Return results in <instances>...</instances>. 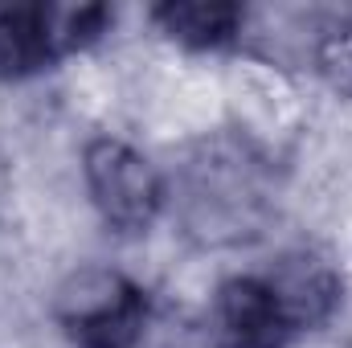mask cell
I'll return each mask as SVG.
<instances>
[{
	"label": "cell",
	"instance_id": "1",
	"mask_svg": "<svg viewBox=\"0 0 352 348\" xmlns=\"http://www.w3.org/2000/svg\"><path fill=\"white\" fill-rule=\"evenodd\" d=\"M184 226L209 246H226L258 234L263 226V188L258 164L238 144L201 148L184 176Z\"/></svg>",
	"mask_w": 352,
	"mask_h": 348
},
{
	"label": "cell",
	"instance_id": "2",
	"mask_svg": "<svg viewBox=\"0 0 352 348\" xmlns=\"http://www.w3.org/2000/svg\"><path fill=\"white\" fill-rule=\"evenodd\" d=\"M54 312L78 348H135L148 328L144 291L111 266H78L66 274Z\"/></svg>",
	"mask_w": 352,
	"mask_h": 348
},
{
	"label": "cell",
	"instance_id": "3",
	"mask_svg": "<svg viewBox=\"0 0 352 348\" xmlns=\"http://www.w3.org/2000/svg\"><path fill=\"white\" fill-rule=\"evenodd\" d=\"M82 176L98 217L119 234H140L164 205V180L156 164L123 140H90L82 152Z\"/></svg>",
	"mask_w": 352,
	"mask_h": 348
},
{
	"label": "cell",
	"instance_id": "4",
	"mask_svg": "<svg viewBox=\"0 0 352 348\" xmlns=\"http://www.w3.org/2000/svg\"><path fill=\"white\" fill-rule=\"evenodd\" d=\"M107 8L0 4V78H29L102 33Z\"/></svg>",
	"mask_w": 352,
	"mask_h": 348
},
{
	"label": "cell",
	"instance_id": "5",
	"mask_svg": "<svg viewBox=\"0 0 352 348\" xmlns=\"http://www.w3.org/2000/svg\"><path fill=\"white\" fill-rule=\"evenodd\" d=\"M295 336L266 274H238L217 287L209 307L213 348H287Z\"/></svg>",
	"mask_w": 352,
	"mask_h": 348
},
{
	"label": "cell",
	"instance_id": "6",
	"mask_svg": "<svg viewBox=\"0 0 352 348\" xmlns=\"http://www.w3.org/2000/svg\"><path fill=\"white\" fill-rule=\"evenodd\" d=\"M266 283L278 295L295 332L324 324L340 303V274L316 254H287L266 274Z\"/></svg>",
	"mask_w": 352,
	"mask_h": 348
},
{
	"label": "cell",
	"instance_id": "7",
	"mask_svg": "<svg viewBox=\"0 0 352 348\" xmlns=\"http://www.w3.org/2000/svg\"><path fill=\"white\" fill-rule=\"evenodd\" d=\"M156 21L173 41L188 45V50H221L242 33L246 12L238 4H221V0H180V4L156 8Z\"/></svg>",
	"mask_w": 352,
	"mask_h": 348
},
{
	"label": "cell",
	"instance_id": "8",
	"mask_svg": "<svg viewBox=\"0 0 352 348\" xmlns=\"http://www.w3.org/2000/svg\"><path fill=\"white\" fill-rule=\"evenodd\" d=\"M311 54H316V70L336 90H349L352 94V21L320 29Z\"/></svg>",
	"mask_w": 352,
	"mask_h": 348
}]
</instances>
